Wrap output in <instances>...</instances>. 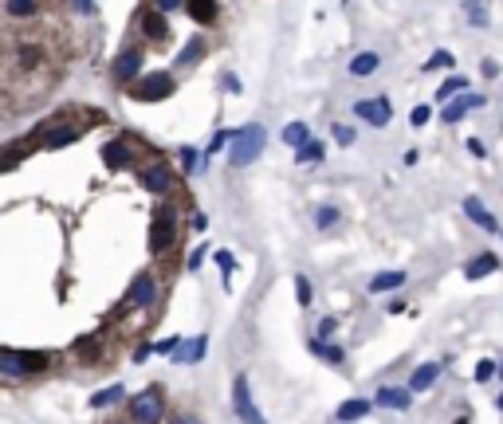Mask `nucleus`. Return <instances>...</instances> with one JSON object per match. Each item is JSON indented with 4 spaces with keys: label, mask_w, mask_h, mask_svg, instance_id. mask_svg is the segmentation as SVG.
Wrapping results in <instances>:
<instances>
[{
    "label": "nucleus",
    "mask_w": 503,
    "mask_h": 424,
    "mask_svg": "<svg viewBox=\"0 0 503 424\" xmlns=\"http://www.w3.org/2000/svg\"><path fill=\"white\" fill-rule=\"evenodd\" d=\"M267 145V130L260 126V122H248V126L232 130V142H228V162L236 165V169H244V165H252L264 153Z\"/></svg>",
    "instance_id": "1"
},
{
    "label": "nucleus",
    "mask_w": 503,
    "mask_h": 424,
    "mask_svg": "<svg viewBox=\"0 0 503 424\" xmlns=\"http://www.w3.org/2000/svg\"><path fill=\"white\" fill-rule=\"evenodd\" d=\"M173 91H177V83H173L170 71H145V75H138V83L130 87V99L134 102H162V99H170Z\"/></svg>",
    "instance_id": "2"
},
{
    "label": "nucleus",
    "mask_w": 503,
    "mask_h": 424,
    "mask_svg": "<svg viewBox=\"0 0 503 424\" xmlns=\"http://www.w3.org/2000/svg\"><path fill=\"white\" fill-rule=\"evenodd\" d=\"M173 240H177V208L173 204H162V208L154 212V232H150V252L162 255L165 247H173Z\"/></svg>",
    "instance_id": "3"
},
{
    "label": "nucleus",
    "mask_w": 503,
    "mask_h": 424,
    "mask_svg": "<svg viewBox=\"0 0 503 424\" xmlns=\"http://www.w3.org/2000/svg\"><path fill=\"white\" fill-rule=\"evenodd\" d=\"M130 416H134V424H157L165 416V401H162V389L157 385H150L145 393H138L134 401H130Z\"/></svg>",
    "instance_id": "4"
},
{
    "label": "nucleus",
    "mask_w": 503,
    "mask_h": 424,
    "mask_svg": "<svg viewBox=\"0 0 503 424\" xmlns=\"http://www.w3.org/2000/svg\"><path fill=\"white\" fill-rule=\"evenodd\" d=\"M354 118L366 122V126H389V122H393V102L385 99V94L358 99V102H354Z\"/></svg>",
    "instance_id": "5"
},
{
    "label": "nucleus",
    "mask_w": 503,
    "mask_h": 424,
    "mask_svg": "<svg viewBox=\"0 0 503 424\" xmlns=\"http://www.w3.org/2000/svg\"><path fill=\"white\" fill-rule=\"evenodd\" d=\"M142 63H145L142 48L118 51V55H114V63H111V79H114V83H134V79L142 75Z\"/></svg>",
    "instance_id": "6"
},
{
    "label": "nucleus",
    "mask_w": 503,
    "mask_h": 424,
    "mask_svg": "<svg viewBox=\"0 0 503 424\" xmlns=\"http://www.w3.org/2000/svg\"><path fill=\"white\" fill-rule=\"evenodd\" d=\"M232 408H236V416L244 424H267L264 416H260L256 401H252V389H248V377H236L232 381Z\"/></svg>",
    "instance_id": "7"
},
{
    "label": "nucleus",
    "mask_w": 503,
    "mask_h": 424,
    "mask_svg": "<svg viewBox=\"0 0 503 424\" xmlns=\"http://www.w3.org/2000/svg\"><path fill=\"white\" fill-rule=\"evenodd\" d=\"M138 181H142V189H150V193H173V165L145 162L142 173H138Z\"/></svg>",
    "instance_id": "8"
},
{
    "label": "nucleus",
    "mask_w": 503,
    "mask_h": 424,
    "mask_svg": "<svg viewBox=\"0 0 503 424\" xmlns=\"http://www.w3.org/2000/svg\"><path fill=\"white\" fill-rule=\"evenodd\" d=\"M464 216H468L472 224H480L484 232H499V221H495L492 212L484 208V201H480V196H464Z\"/></svg>",
    "instance_id": "9"
},
{
    "label": "nucleus",
    "mask_w": 503,
    "mask_h": 424,
    "mask_svg": "<svg viewBox=\"0 0 503 424\" xmlns=\"http://www.w3.org/2000/svg\"><path fill=\"white\" fill-rule=\"evenodd\" d=\"M157 299V287L150 275H138L134 283H130V295H126V306H150Z\"/></svg>",
    "instance_id": "10"
},
{
    "label": "nucleus",
    "mask_w": 503,
    "mask_h": 424,
    "mask_svg": "<svg viewBox=\"0 0 503 424\" xmlns=\"http://www.w3.org/2000/svg\"><path fill=\"white\" fill-rule=\"evenodd\" d=\"M377 67H382V55H377V51H358V55L350 60L346 75H350V79H370Z\"/></svg>",
    "instance_id": "11"
},
{
    "label": "nucleus",
    "mask_w": 503,
    "mask_h": 424,
    "mask_svg": "<svg viewBox=\"0 0 503 424\" xmlns=\"http://www.w3.org/2000/svg\"><path fill=\"white\" fill-rule=\"evenodd\" d=\"M370 401L366 397H350V401H342L338 408H334V420H342V424H354V420H362V416H370Z\"/></svg>",
    "instance_id": "12"
},
{
    "label": "nucleus",
    "mask_w": 503,
    "mask_h": 424,
    "mask_svg": "<svg viewBox=\"0 0 503 424\" xmlns=\"http://www.w3.org/2000/svg\"><path fill=\"white\" fill-rule=\"evenodd\" d=\"M499 255H492V252H480V255H472V263H468V267H464V279H472V283H476V279H484V275H492L495 272V267H499Z\"/></svg>",
    "instance_id": "13"
},
{
    "label": "nucleus",
    "mask_w": 503,
    "mask_h": 424,
    "mask_svg": "<svg viewBox=\"0 0 503 424\" xmlns=\"http://www.w3.org/2000/svg\"><path fill=\"white\" fill-rule=\"evenodd\" d=\"M103 162L111 165V169H126V165L134 162V153H130V145L122 142V138H114V142L103 145Z\"/></svg>",
    "instance_id": "14"
},
{
    "label": "nucleus",
    "mask_w": 503,
    "mask_h": 424,
    "mask_svg": "<svg viewBox=\"0 0 503 424\" xmlns=\"http://www.w3.org/2000/svg\"><path fill=\"white\" fill-rule=\"evenodd\" d=\"M185 12L197 20V24H216L221 4H216V0H185Z\"/></svg>",
    "instance_id": "15"
},
{
    "label": "nucleus",
    "mask_w": 503,
    "mask_h": 424,
    "mask_svg": "<svg viewBox=\"0 0 503 424\" xmlns=\"http://www.w3.org/2000/svg\"><path fill=\"white\" fill-rule=\"evenodd\" d=\"M436 377H441V362H425V365H417V369H413L409 389H413V393H425V389H433Z\"/></svg>",
    "instance_id": "16"
},
{
    "label": "nucleus",
    "mask_w": 503,
    "mask_h": 424,
    "mask_svg": "<svg viewBox=\"0 0 503 424\" xmlns=\"http://www.w3.org/2000/svg\"><path fill=\"white\" fill-rule=\"evenodd\" d=\"M79 138H83V130L67 122V126H55L52 134H43V150H63V145L79 142Z\"/></svg>",
    "instance_id": "17"
},
{
    "label": "nucleus",
    "mask_w": 503,
    "mask_h": 424,
    "mask_svg": "<svg viewBox=\"0 0 503 424\" xmlns=\"http://www.w3.org/2000/svg\"><path fill=\"white\" fill-rule=\"evenodd\" d=\"M405 287V272H377L374 279H370V295H385V291H397Z\"/></svg>",
    "instance_id": "18"
},
{
    "label": "nucleus",
    "mask_w": 503,
    "mask_h": 424,
    "mask_svg": "<svg viewBox=\"0 0 503 424\" xmlns=\"http://www.w3.org/2000/svg\"><path fill=\"white\" fill-rule=\"evenodd\" d=\"M472 111V102H468V91L456 94V102H444V111H441V122L444 126H456V122H464V114Z\"/></svg>",
    "instance_id": "19"
},
{
    "label": "nucleus",
    "mask_w": 503,
    "mask_h": 424,
    "mask_svg": "<svg viewBox=\"0 0 503 424\" xmlns=\"http://www.w3.org/2000/svg\"><path fill=\"white\" fill-rule=\"evenodd\" d=\"M205 350H209V338L201 334V338H193V342H181V350L173 354V362L193 365V362H201V357H205Z\"/></svg>",
    "instance_id": "20"
},
{
    "label": "nucleus",
    "mask_w": 503,
    "mask_h": 424,
    "mask_svg": "<svg viewBox=\"0 0 503 424\" xmlns=\"http://www.w3.org/2000/svg\"><path fill=\"white\" fill-rule=\"evenodd\" d=\"M409 393H413V389H389V385H382L374 401H377L382 408H409Z\"/></svg>",
    "instance_id": "21"
},
{
    "label": "nucleus",
    "mask_w": 503,
    "mask_h": 424,
    "mask_svg": "<svg viewBox=\"0 0 503 424\" xmlns=\"http://www.w3.org/2000/svg\"><path fill=\"white\" fill-rule=\"evenodd\" d=\"M0 374L24 377V374H28V357H24V354H12V350H0Z\"/></svg>",
    "instance_id": "22"
},
{
    "label": "nucleus",
    "mask_w": 503,
    "mask_h": 424,
    "mask_svg": "<svg viewBox=\"0 0 503 424\" xmlns=\"http://www.w3.org/2000/svg\"><path fill=\"white\" fill-rule=\"evenodd\" d=\"M142 32L150 35V40H165V35H170V28H165V12H145L142 16Z\"/></svg>",
    "instance_id": "23"
},
{
    "label": "nucleus",
    "mask_w": 503,
    "mask_h": 424,
    "mask_svg": "<svg viewBox=\"0 0 503 424\" xmlns=\"http://www.w3.org/2000/svg\"><path fill=\"white\" fill-rule=\"evenodd\" d=\"M4 12L12 20H32L40 16V0H4Z\"/></svg>",
    "instance_id": "24"
},
{
    "label": "nucleus",
    "mask_w": 503,
    "mask_h": 424,
    "mask_svg": "<svg viewBox=\"0 0 503 424\" xmlns=\"http://www.w3.org/2000/svg\"><path fill=\"white\" fill-rule=\"evenodd\" d=\"M205 162H209V150H197V145H185V150H181V169L185 173H201Z\"/></svg>",
    "instance_id": "25"
},
{
    "label": "nucleus",
    "mask_w": 503,
    "mask_h": 424,
    "mask_svg": "<svg viewBox=\"0 0 503 424\" xmlns=\"http://www.w3.org/2000/svg\"><path fill=\"white\" fill-rule=\"evenodd\" d=\"M280 138H283V142L291 145V150H299V145H303V142H311V130H307V122H287Z\"/></svg>",
    "instance_id": "26"
},
{
    "label": "nucleus",
    "mask_w": 503,
    "mask_h": 424,
    "mask_svg": "<svg viewBox=\"0 0 503 424\" xmlns=\"http://www.w3.org/2000/svg\"><path fill=\"white\" fill-rule=\"evenodd\" d=\"M468 91V79L464 75H452V79H444L441 87H436V102H448L452 94H464Z\"/></svg>",
    "instance_id": "27"
},
{
    "label": "nucleus",
    "mask_w": 503,
    "mask_h": 424,
    "mask_svg": "<svg viewBox=\"0 0 503 424\" xmlns=\"http://www.w3.org/2000/svg\"><path fill=\"white\" fill-rule=\"evenodd\" d=\"M338 221H342V216H338V208H334V204H319V208H315V228L331 232Z\"/></svg>",
    "instance_id": "28"
},
{
    "label": "nucleus",
    "mask_w": 503,
    "mask_h": 424,
    "mask_svg": "<svg viewBox=\"0 0 503 424\" xmlns=\"http://www.w3.org/2000/svg\"><path fill=\"white\" fill-rule=\"evenodd\" d=\"M126 397V389H122V385H111V389H99L91 397V408H106V405H114V401H122Z\"/></svg>",
    "instance_id": "29"
},
{
    "label": "nucleus",
    "mask_w": 503,
    "mask_h": 424,
    "mask_svg": "<svg viewBox=\"0 0 503 424\" xmlns=\"http://www.w3.org/2000/svg\"><path fill=\"white\" fill-rule=\"evenodd\" d=\"M319 157H323V145H319V142H303L295 150V165H315Z\"/></svg>",
    "instance_id": "30"
},
{
    "label": "nucleus",
    "mask_w": 503,
    "mask_h": 424,
    "mask_svg": "<svg viewBox=\"0 0 503 424\" xmlns=\"http://www.w3.org/2000/svg\"><path fill=\"white\" fill-rule=\"evenodd\" d=\"M201 55H205V40H193V43H189V48L177 55V60H173V67H189V63H197Z\"/></svg>",
    "instance_id": "31"
},
{
    "label": "nucleus",
    "mask_w": 503,
    "mask_h": 424,
    "mask_svg": "<svg viewBox=\"0 0 503 424\" xmlns=\"http://www.w3.org/2000/svg\"><path fill=\"white\" fill-rule=\"evenodd\" d=\"M311 350H315L319 357H326L331 365H342V350H338V346H326L323 338H311Z\"/></svg>",
    "instance_id": "32"
},
{
    "label": "nucleus",
    "mask_w": 503,
    "mask_h": 424,
    "mask_svg": "<svg viewBox=\"0 0 503 424\" xmlns=\"http://www.w3.org/2000/svg\"><path fill=\"white\" fill-rule=\"evenodd\" d=\"M331 134H334V142H338V145H354L358 130H354V126H346V122H334V130H331Z\"/></svg>",
    "instance_id": "33"
},
{
    "label": "nucleus",
    "mask_w": 503,
    "mask_h": 424,
    "mask_svg": "<svg viewBox=\"0 0 503 424\" xmlns=\"http://www.w3.org/2000/svg\"><path fill=\"white\" fill-rule=\"evenodd\" d=\"M464 12H468V24L472 28H487V16L480 12V0H464Z\"/></svg>",
    "instance_id": "34"
},
{
    "label": "nucleus",
    "mask_w": 503,
    "mask_h": 424,
    "mask_svg": "<svg viewBox=\"0 0 503 424\" xmlns=\"http://www.w3.org/2000/svg\"><path fill=\"white\" fill-rule=\"evenodd\" d=\"M495 374H499V365H495V362H487V357H484V362H476V381L480 385H487Z\"/></svg>",
    "instance_id": "35"
},
{
    "label": "nucleus",
    "mask_w": 503,
    "mask_h": 424,
    "mask_svg": "<svg viewBox=\"0 0 503 424\" xmlns=\"http://www.w3.org/2000/svg\"><path fill=\"white\" fill-rule=\"evenodd\" d=\"M436 67H456V60H452V51H433V60L425 63V71H436Z\"/></svg>",
    "instance_id": "36"
},
{
    "label": "nucleus",
    "mask_w": 503,
    "mask_h": 424,
    "mask_svg": "<svg viewBox=\"0 0 503 424\" xmlns=\"http://www.w3.org/2000/svg\"><path fill=\"white\" fill-rule=\"evenodd\" d=\"M295 299H299V306H311V283H307V275H295Z\"/></svg>",
    "instance_id": "37"
},
{
    "label": "nucleus",
    "mask_w": 503,
    "mask_h": 424,
    "mask_svg": "<svg viewBox=\"0 0 503 424\" xmlns=\"http://www.w3.org/2000/svg\"><path fill=\"white\" fill-rule=\"evenodd\" d=\"M409 122H413V126H429V122H433V106H413V111H409Z\"/></svg>",
    "instance_id": "38"
},
{
    "label": "nucleus",
    "mask_w": 503,
    "mask_h": 424,
    "mask_svg": "<svg viewBox=\"0 0 503 424\" xmlns=\"http://www.w3.org/2000/svg\"><path fill=\"white\" fill-rule=\"evenodd\" d=\"M216 267H221L224 279L232 275V252H228V247H221V252H216Z\"/></svg>",
    "instance_id": "39"
},
{
    "label": "nucleus",
    "mask_w": 503,
    "mask_h": 424,
    "mask_svg": "<svg viewBox=\"0 0 503 424\" xmlns=\"http://www.w3.org/2000/svg\"><path fill=\"white\" fill-rule=\"evenodd\" d=\"M480 75H484L487 83H492V79H499V75H503V67H499L495 60H484V63H480Z\"/></svg>",
    "instance_id": "40"
},
{
    "label": "nucleus",
    "mask_w": 503,
    "mask_h": 424,
    "mask_svg": "<svg viewBox=\"0 0 503 424\" xmlns=\"http://www.w3.org/2000/svg\"><path fill=\"white\" fill-rule=\"evenodd\" d=\"M177 350H181V338H177V334H173V338H165V342H157V346H154V354H177Z\"/></svg>",
    "instance_id": "41"
},
{
    "label": "nucleus",
    "mask_w": 503,
    "mask_h": 424,
    "mask_svg": "<svg viewBox=\"0 0 503 424\" xmlns=\"http://www.w3.org/2000/svg\"><path fill=\"white\" fill-rule=\"evenodd\" d=\"M232 142V130H216L213 134V142H209V153H216V150H224V145Z\"/></svg>",
    "instance_id": "42"
},
{
    "label": "nucleus",
    "mask_w": 503,
    "mask_h": 424,
    "mask_svg": "<svg viewBox=\"0 0 503 424\" xmlns=\"http://www.w3.org/2000/svg\"><path fill=\"white\" fill-rule=\"evenodd\" d=\"M71 4H75L79 16H94L99 12V0H71Z\"/></svg>",
    "instance_id": "43"
},
{
    "label": "nucleus",
    "mask_w": 503,
    "mask_h": 424,
    "mask_svg": "<svg viewBox=\"0 0 503 424\" xmlns=\"http://www.w3.org/2000/svg\"><path fill=\"white\" fill-rule=\"evenodd\" d=\"M154 9H157V12H165V16H170V12L185 9V0H154Z\"/></svg>",
    "instance_id": "44"
},
{
    "label": "nucleus",
    "mask_w": 503,
    "mask_h": 424,
    "mask_svg": "<svg viewBox=\"0 0 503 424\" xmlns=\"http://www.w3.org/2000/svg\"><path fill=\"white\" fill-rule=\"evenodd\" d=\"M334 330H338V323H334V318H319V334H315V338H331Z\"/></svg>",
    "instance_id": "45"
},
{
    "label": "nucleus",
    "mask_w": 503,
    "mask_h": 424,
    "mask_svg": "<svg viewBox=\"0 0 503 424\" xmlns=\"http://www.w3.org/2000/svg\"><path fill=\"white\" fill-rule=\"evenodd\" d=\"M209 255V247H197L193 255H189V272H197V267H201V260H205Z\"/></svg>",
    "instance_id": "46"
},
{
    "label": "nucleus",
    "mask_w": 503,
    "mask_h": 424,
    "mask_svg": "<svg viewBox=\"0 0 503 424\" xmlns=\"http://www.w3.org/2000/svg\"><path fill=\"white\" fill-rule=\"evenodd\" d=\"M170 424H201V420H197L193 413H173V416H170Z\"/></svg>",
    "instance_id": "47"
},
{
    "label": "nucleus",
    "mask_w": 503,
    "mask_h": 424,
    "mask_svg": "<svg viewBox=\"0 0 503 424\" xmlns=\"http://www.w3.org/2000/svg\"><path fill=\"white\" fill-rule=\"evenodd\" d=\"M468 153H472V157H487V150H484L480 138H472V142H468Z\"/></svg>",
    "instance_id": "48"
},
{
    "label": "nucleus",
    "mask_w": 503,
    "mask_h": 424,
    "mask_svg": "<svg viewBox=\"0 0 503 424\" xmlns=\"http://www.w3.org/2000/svg\"><path fill=\"white\" fill-rule=\"evenodd\" d=\"M221 87H224V91H236V94H240V79H236V75H224Z\"/></svg>",
    "instance_id": "49"
},
{
    "label": "nucleus",
    "mask_w": 503,
    "mask_h": 424,
    "mask_svg": "<svg viewBox=\"0 0 503 424\" xmlns=\"http://www.w3.org/2000/svg\"><path fill=\"white\" fill-rule=\"evenodd\" d=\"M209 228V216H193V232H205Z\"/></svg>",
    "instance_id": "50"
},
{
    "label": "nucleus",
    "mask_w": 503,
    "mask_h": 424,
    "mask_svg": "<svg viewBox=\"0 0 503 424\" xmlns=\"http://www.w3.org/2000/svg\"><path fill=\"white\" fill-rule=\"evenodd\" d=\"M154 354V346H138V354H134V362H145V357Z\"/></svg>",
    "instance_id": "51"
},
{
    "label": "nucleus",
    "mask_w": 503,
    "mask_h": 424,
    "mask_svg": "<svg viewBox=\"0 0 503 424\" xmlns=\"http://www.w3.org/2000/svg\"><path fill=\"white\" fill-rule=\"evenodd\" d=\"M495 408H499V413H503V393H499V397H495Z\"/></svg>",
    "instance_id": "52"
},
{
    "label": "nucleus",
    "mask_w": 503,
    "mask_h": 424,
    "mask_svg": "<svg viewBox=\"0 0 503 424\" xmlns=\"http://www.w3.org/2000/svg\"><path fill=\"white\" fill-rule=\"evenodd\" d=\"M456 424H468V416H460V420H456Z\"/></svg>",
    "instance_id": "53"
},
{
    "label": "nucleus",
    "mask_w": 503,
    "mask_h": 424,
    "mask_svg": "<svg viewBox=\"0 0 503 424\" xmlns=\"http://www.w3.org/2000/svg\"><path fill=\"white\" fill-rule=\"evenodd\" d=\"M499 377H503V365H499Z\"/></svg>",
    "instance_id": "54"
}]
</instances>
